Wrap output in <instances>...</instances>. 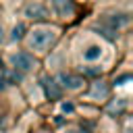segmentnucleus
Returning a JSON list of instances; mask_svg holds the SVG:
<instances>
[{
	"instance_id": "1",
	"label": "nucleus",
	"mask_w": 133,
	"mask_h": 133,
	"mask_svg": "<svg viewBox=\"0 0 133 133\" xmlns=\"http://www.w3.org/2000/svg\"><path fill=\"white\" fill-rule=\"evenodd\" d=\"M58 39H60V27L52 25V23H35L23 35L25 50L29 54H33L35 58L46 56L48 52H52V48L56 46Z\"/></svg>"
},
{
	"instance_id": "2",
	"label": "nucleus",
	"mask_w": 133,
	"mask_h": 133,
	"mask_svg": "<svg viewBox=\"0 0 133 133\" xmlns=\"http://www.w3.org/2000/svg\"><path fill=\"white\" fill-rule=\"evenodd\" d=\"M106 52H108V46L98 35H85V37L81 35L75 44V54H77L81 66L83 64H98L106 56Z\"/></svg>"
},
{
	"instance_id": "3",
	"label": "nucleus",
	"mask_w": 133,
	"mask_h": 133,
	"mask_svg": "<svg viewBox=\"0 0 133 133\" xmlns=\"http://www.w3.org/2000/svg\"><path fill=\"white\" fill-rule=\"evenodd\" d=\"M6 60H8V66H10L17 75L31 73V71H35V66H37V58H35L33 54H29L27 50H15V52H10V54L6 56Z\"/></svg>"
},
{
	"instance_id": "4",
	"label": "nucleus",
	"mask_w": 133,
	"mask_h": 133,
	"mask_svg": "<svg viewBox=\"0 0 133 133\" xmlns=\"http://www.w3.org/2000/svg\"><path fill=\"white\" fill-rule=\"evenodd\" d=\"M48 12L56 17L62 23H69L77 17V4L75 0H48Z\"/></svg>"
},
{
	"instance_id": "5",
	"label": "nucleus",
	"mask_w": 133,
	"mask_h": 133,
	"mask_svg": "<svg viewBox=\"0 0 133 133\" xmlns=\"http://www.w3.org/2000/svg\"><path fill=\"white\" fill-rule=\"evenodd\" d=\"M54 81L58 83L60 89H66V91H79V89H83L85 83H87L83 75H79V73H66V71H64V73H58Z\"/></svg>"
},
{
	"instance_id": "6",
	"label": "nucleus",
	"mask_w": 133,
	"mask_h": 133,
	"mask_svg": "<svg viewBox=\"0 0 133 133\" xmlns=\"http://www.w3.org/2000/svg\"><path fill=\"white\" fill-rule=\"evenodd\" d=\"M23 17L29 19V21H35V23H46V19L50 17V12H48L46 4H42V2H37V0H31V2L25 4Z\"/></svg>"
},
{
	"instance_id": "7",
	"label": "nucleus",
	"mask_w": 133,
	"mask_h": 133,
	"mask_svg": "<svg viewBox=\"0 0 133 133\" xmlns=\"http://www.w3.org/2000/svg\"><path fill=\"white\" fill-rule=\"evenodd\" d=\"M44 85H46V94L52 98V100H58L60 98V94H62V89L58 87V83L50 77V79H44Z\"/></svg>"
},
{
	"instance_id": "8",
	"label": "nucleus",
	"mask_w": 133,
	"mask_h": 133,
	"mask_svg": "<svg viewBox=\"0 0 133 133\" xmlns=\"http://www.w3.org/2000/svg\"><path fill=\"white\" fill-rule=\"evenodd\" d=\"M108 91H110V89H108L102 81H94V89H91L89 98H98V96H100L102 100H106V98H108Z\"/></svg>"
},
{
	"instance_id": "9",
	"label": "nucleus",
	"mask_w": 133,
	"mask_h": 133,
	"mask_svg": "<svg viewBox=\"0 0 133 133\" xmlns=\"http://www.w3.org/2000/svg\"><path fill=\"white\" fill-rule=\"evenodd\" d=\"M23 31H27L23 23L15 25V29H12V33H10V39H21V37H23Z\"/></svg>"
},
{
	"instance_id": "10",
	"label": "nucleus",
	"mask_w": 133,
	"mask_h": 133,
	"mask_svg": "<svg viewBox=\"0 0 133 133\" xmlns=\"http://www.w3.org/2000/svg\"><path fill=\"white\" fill-rule=\"evenodd\" d=\"M6 39V27H4V21L0 19V44H4Z\"/></svg>"
}]
</instances>
